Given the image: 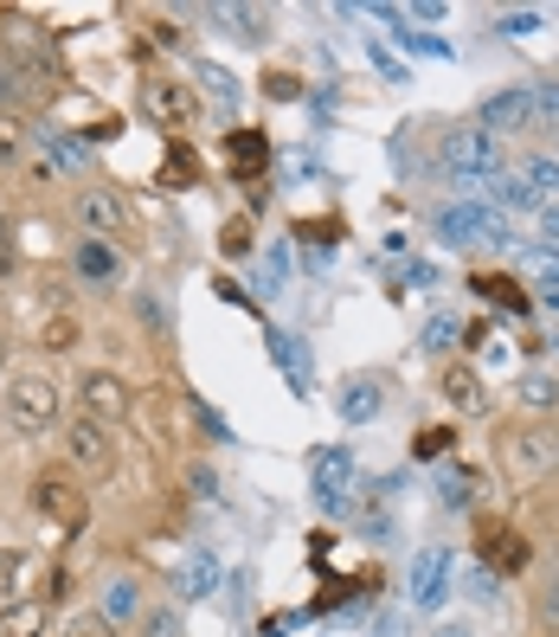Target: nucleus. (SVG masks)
<instances>
[{"instance_id":"f257e3e1","label":"nucleus","mask_w":559,"mask_h":637,"mask_svg":"<svg viewBox=\"0 0 559 637\" xmlns=\"http://www.w3.org/2000/svg\"><path fill=\"white\" fill-rule=\"evenodd\" d=\"M0 419H7L13 438H46V431L59 425V380H46V373H20V380L7 387Z\"/></svg>"},{"instance_id":"f03ea898","label":"nucleus","mask_w":559,"mask_h":637,"mask_svg":"<svg viewBox=\"0 0 559 637\" xmlns=\"http://www.w3.org/2000/svg\"><path fill=\"white\" fill-rule=\"evenodd\" d=\"M353 490H360V464H353L348 444H322L309 457V495L322 515H348L353 509Z\"/></svg>"},{"instance_id":"7ed1b4c3","label":"nucleus","mask_w":559,"mask_h":637,"mask_svg":"<svg viewBox=\"0 0 559 637\" xmlns=\"http://www.w3.org/2000/svg\"><path fill=\"white\" fill-rule=\"evenodd\" d=\"M141 110L154 117V130H167V136L181 142L194 123H200V90L187 84V77H167V71H154L148 84H141Z\"/></svg>"},{"instance_id":"20e7f679","label":"nucleus","mask_w":559,"mask_h":637,"mask_svg":"<svg viewBox=\"0 0 559 637\" xmlns=\"http://www.w3.org/2000/svg\"><path fill=\"white\" fill-rule=\"evenodd\" d=\"M431 232H437L444 245H508V238H514V232L501 225V212L483 207V200H450V207H437Z\"/></svg>"},{"instance_id":"39448f33","label":"nucleus","mask_w":559,"mask_h":637,"mask_svg":"<svg viewBox=\"0 0 559 637\" xmlns=\"http://www.w3.org/2000/svg\"><path fill=\"white\" fill-rule=\"evenodd\" d=\"M33 509H39L59 535H84V522H90V495L77 490L71 470H39V477H33Z\"/></svg>"},{"instance_id":"423d86ee","label":"nucleus","mask_w":559,"mask_h":637,"mask_svg":"<svg viewBox=\"0 0 559 637\" xmlns=\"http://www.w3.org/2000/svg\"><path fill=\"white\" fill-rule=\"evenodd\" d=\"M437 155H444L450 181H463V174H470V181H489V174H501V142H495L489 130H470V123H463V130H450Z\"/></svg>"},{"instance_id":"0eeeda50","label":"nucleus","mask_w":559,"mask_h":637,"mask_svg":"<svg viewBox=\"0 0 559 637\" xmlns=\"http://www.w3.org/2000/svg\"><path fill=\"white\" fill-rule=\"evenodd\" d=\"M71 212H77V225L90 232V238H129L136 232V219H129V200L116 194V187H77V200H71Z\"/></svg>"},{"instance_id":"6e6552de","label":"nucleus","mask_w":559,"mask_h":637,"mask_svg":"<svg viewBox=\"0 0 559 637\" xmlns=\"http://www.w3.org/2000/svg\"><path fill=\"white\" fill-rule=\"evenodd\" d=\"M495 451H501V464L514 470V477H541V470H554L559 464V431H547V425H534V431H501L495 438Z\"/></svg>"},{"instance_id":"1a4fd4ad","label":"nucleus","mask_w":559,"mask_h":637,"mask_svg":"<svg viewBox=\"0 0 559 637\" xmlns=\"http://www.w3.org/2000/svg\"><path fill=\"white\" fill-rule=\"evenodd\" d=\"M450 573H457V554H450V548H419V554H412V579H406L412 612H437V605L450 599Z\"/></svg>"},{"instance_id":"9d476101","label":"nucleus","mask_w":559,"mask_h":637,"mask_svg":"<svg viewBox=\"0 0 559 637\" xmlns=\"http://www.w3.org/2000/svg\"><path fill=\"white\" fill-rule=\"evenodd\" d=\"M225 168H232V181H245L258 200H264V168H271V136L264 130H225Z\"/></svg>"},{"instance_id":"9b49d317","label":"nucleus","mask_w":559,"mask_h":637,"mask_svg":"<svg viewBox=\"0 0 559 637\" xmlns=\"http://www.w3.org/2000/svg\"><path fill=\"white\" fill-rule=\"evenodd\" d=\"M65 451H71V464H84L90 477H110V470H116V438H110V425H97V419L71 425Z\"/></svg>"},{"instance_id":"f8f14e48","label":"nucleus","mask_w":559,"mask_h":637,"mask_svg":"<svg viewBox=\"0 0 559 637\" xmlns=\"http://www.w3.org/2000/svg\"><path fill=\"white\" fill-rule=\"evenodd\" d=\"M77 400H84V419H97V425H116L129 413V387H123L116 373H103V367H90V373L77 380Z\"/></svg>"},{"instance_id":"ddd939ff","label":"nucleus","mask_w":559,"mask_h":637,"mask_svg":"<svg viewBox=\"0 0 559 637\" xmlns=\"http://www.w3.org/2000/svg\"><path fill=\"white\" fill-rule=\"evenodd\" d=\"M534 123H541L534 90H495V97H483V130L495 142L508 136V130H534Z\"/></svg>"},{"instance_id":"4468645a","label":"nucleus","mask_w":559,"mask_h":637,"mask_svg":"<svg viewBox=\"0 0 559 637\" xmlns=\"http://www.w3.org/2000/svg\"><path fill=\"white\" fill-rule=\"evenodd\" d=\"M264 348H271V360L283 367L289 393H302V400H309V387H315V360L302 354V342H296L289 329H264Z\"/></svg>"},{"instance_id":"2eb2a0df","label":"nucleus","mask_w":559,"mask_h":637,"mask_svg":"<svg viewBox=\"0 0 559 637\" xmlns=\"http://www.w3.org/2000/svg\"><path fill=\"white\" fill-rule=\"evenodd\" d=\"M71 265H77V278H84V283H97V290L123 283V252H116V245H103V238H84Z\"/></svg>"},{"instance_id":"dca6fc26","label":"nucleus","mask_w":559,"mask_h":637,"mask_svg":"<svg viewBox=\"0 0 559 637\" xmlns=\"http://www.w3.org/2000/svg\"><path fill=\"white\" fill-rule=\"evenodd\" d=\"M46 625H52V599L46 592L0 605V637H46Z\"/></svg>"},{"instance_id":"f3484780","label":"nucleus","mask_w":559,"mask_h":637,"mask_svg":"<svg viewBox=\"0 0 559 637\" xmlns=\"http://www.w3.org/2000/svg\"><path fill=\"white\" fill-rule=\"evenodd\" d=\"M174 592H181V599L219 592V554H212V548H194V554L181 561V573H174Z\"/></svg>"},{"instance_id":"a211bd4d","label":"nucleus","mask_w":559,"mask_h":637,"mask_svg":"<svg viewBox=\"0 0 559 637\" xmlns=\"http://www.w3.org/2000/svg\"><path fill=\"white\" fill-rule=\"evenodd\" d=\"M380 406H386V393H380L373 373H353L348 387H341V419L348 425H373L380 419Z\"/></svg>"},{"instance_id":"6ab92c4d","label":"nucleus","mask_w":559,"mask_h":637,"mask_svg":"<svg viewBox=\"0 0 559 637\" xmlns=\"http://www.w3.org/2000/svg\"><path fill=\"white\" fill-rule=\"evenodd\" d=\"M483 548H489V561L501 566V573H521V566L534 561V548H527V541H521V535H508V528H483Z\"/></svg>"},{"instance_id":"aec40b11","label":"nucleus","mask_w":559,"mask_h":637,"mask_svg":"<svg viewBox=\"0 0 559 637\" xmlns=\"http://www.w3.org/2000/svg\"><path fill=\"white\" fill-rule=\"evenodd\" d=\"M514 400H521V406H534V413H554V406H559V373L527 367V373L514 380Z\"/></svg>"},{"instance_id":"412c9836","label":"nucleus","mask_w":559,"mask_h":637,"mask_svg":"<svg viewBox=\"0 0 559 637\" xmlns=\"http://www.w3.org/2000/svg\"><path fill=\"white\" fill-rule=\"evenodd\" d=\"M136 612H141V586L129 573H116V579L103 586V618L116 625V618H136Z\"/></svg>"},{"instance_id":"4be33fe9","label":"nucleus","mask_w":559,"mask_h":637,"mask_svg":"<svg viewBox=\"0 0 559 637\" xmlns=\"http://www.w3.org/2000/svg\"><path fill=\"white\" fill-rule=\"evenodd\" d=\"M437 502H444V509H470V502H476V470L444 464V470H437Z\"/></svg>"},{"instance_id":"5701e85b","label":"nucleus","mask_w":559,"mask_h":637,"mask_svg":"<svg viewBox=\"0 0 559 637\" xmlns=\"http://www.w3.org/2000/svg\"><path fill=\"white\" fill-rule=\"evenodd\" d=\"M258 290H264V296H283V290H289V245H264V258H258Z\"/></svg>"},{"instance_id":"b1692460","label":"nucleus","mask_w":559,"mask_h":637,"mask_svg":"<svg viewBox=\"0 0 559 637\" xmlns=\"http://www.w3.org/2000/svg\"><path fill=\"white\" fill-rule=\"evenodd\" d=\"M444 400L463 406V413H483V380H476L470 367H450V373H444Z\"/></svg>"},{"instance_id":"393cba45","label":"nucleus","mask_w":559,"mask_h":637,"mask_svg":"<svg viewBox=\"0 0 559 637\" xmlns=\"http://www.w3.org/2000/svg\"><path fill=\"white\" fill-rule=\"evenodd\" d=\"M489 194L501 200V207H514V212H541V207H547V200H541V194H534V187H527L521 174H495Z\"/></svg>"},{"instance_id":"a878e982","label":"nucleus","mask_w":559,"mask_h":637,"mask_svg":"<svg viewBox=\"0 0 559 637\" xmlns=\"http://www.w3.org/2000/svg\"><path fill=\"white\" fill-rule=\"evenodd\" d=\"M514 265H521L527 278H541V290H559V252L554 245H527V252H514Z\"/></svg>"},{"instance_id":"bb28decb","label":"nucleus","mask_w":559,"mask_h":637,"mask_svg":"<svg viewBox=\"0 0 559 637\" xmlns=\"http://www.w3.org/2000/svg\"><path fill=\"white\" fill-rule=\"evenodd\" d=\"M457 342H463V322H457L450 309H437V316L424 322V348H431V354H450Z\"/></svg>"},{"instance_id":"cd10ccee","label":"nucleus","mask_w":559,"mask_h":637,"mask_svg":"<svg viewBox=\"0 0 559 637\" xmlns=\"http://www.w3.org/2000/svg\"><path fill=\"white\" fill-rule=\"evenodd\" d=\"M521 181H527L541 200H554V194H559V161H554V155H534V161H521Z\"/></svg>"},{"instance_id":"c85d7f7f","label":"nucleus","mask_w":559,"mask_h":637,"mask_svg":"<svg viewBox=\"0 0 559 637\" xmlns=\"http://www.w3.org/2000/svg\"><path fill=\"white\" fill-rule=\"evenodd\" d=\"M161 181H167V187H194V181H200V161H194V148H187V142H174V148H167Z\"/></svg>"},{"instance_id":"c756f323","label":"nucleus","mask_w":559,"mask_h":637,"mask_svg":"<svg viewBox=\"0 0 559 637\" xmlns=\"http://www.w3.org/2000/svg\"><path fill=\"white\" fill-rule=\"evenodd\" d=\"M212 13H219V20H238L245 39H264V33H271V13H264V7H212Z\"/></svg>"},{"instance_id":"7c9ffc66","label":"nucleus","mask_w":559,"mask_h":637,"mask_svg":"<svg viewBox=\"0 0 559 637\" xmlns=\"http://www.w3.org/2000/svg\"><path fill=\"white\" fill-rule=\"evenodd\" d=\"M39 142H46V155H52V168H71V174L84 168V148H77V142H71V136H59V130H39Z\"/></svg>"},{"instance_id":"2f4dec72","label":"nucleus","mask_w":559,"mask_h":637,"mask_svg":"<svg viewBox=\"0 0 559 637\" xmlns=\"http://www.w3.org/2000/svg\"><path fill=\"white\" fill-rule=\"evenodd\" d=\"M470 283H476L489 303H501V309H527V296H521V283L514 278H470Z\"/></svg>"},{"instance_id":"473e14b6","label":"nucleus","mask_w":559,"mask_h":637,"mask_svg":"<svg viewBox=\"0 0 559 637\" xmlns=\"http://www.w3.org/2000/svg\"><path fill=\"white\" fill-rule=\"evenodd\" d=\"M141 637H187V618H181L174 605H154L148 625H141Z\"/></svg>"},{"instance_id":"72a5a7b5","label":"nucleus","mask_w":559,"mask_h":637,"mask_svg":"<svg viewBox=\"0 0 559 637\" xmlns=\"http://www.w3.org/2000/svg\"><path fill=\"white\" fill-rule=\"evenodd\" d=\"M39 342H46V348H52V354L77 348V322H71V316H52V322L39 329Z\"/></svg>"},{"instance_id":"f704fd0d","label":"nucleus","mask_w":559,"mask_h":637,"mask_svg":"<svg viewBox=\"0 0 559 637\" xmlns=\"http://www.w3.org/2000/svg\"><path fill=\"white\" fill-rule=\"evenodd\" d=\"M495 26H501L508 39H527V33H541V13H534V7H514V13H501Z\"/></svg>"},{"instance_id":"c9c22d12","label":"nucleus","mask_w":559,"mask_h":637,"mask_svg":"<svg viewBox=\"0 0 559 637\" xmlns=\"http://www.w3.org/2000/svg\"><path fill=\"white\" fill-rule=\"evenodd\" d=\"M26 148V123H20V110H0V155H20Z\"/></svg>"},{"instance_id":"e433bc0d","label":"nucleus","mask_w":559,"mask_h":637,"mask_svg":"<svg viewBox=\"0 0 559 637\" xmlns=\"http://www.w3.org/2000/svg\"><path fill=\"white\" fill-rule=\"evenodd\" d=\"M59 637H116V625H110L103 612H84V618H71V625H65Z\"/></svg>"},{"instance_id":"4c0bfd02","label":"nucleus","mask_w":559,"mask_h":637,"mask_svg":"<svg viewBox=\"0 0 559 637\" xmlns=\"http://www.w3.org/2000/svg\"><path fill=\"white\" fill-rule=\"evenodd\" d=\"M450 438H457V431H444V425H431V431H419V444H412V457H444V451H450Z\"/></svg>"},{"instance_id":"58836bf2","label":"nucleus","mask_w":559,"mask_h":637,"mask_svg":"<svg viewBox=\"0 0 559 637\" xmlns=\"http://www.w3.org/2000/svg\"><path fill=\"white\" fill-rule=\"evenodd\" d=\"M296 232H302V238H315V245H335V238H341V219H335V212H328V219H302Z\"/></svg>"},{"instance_id":"ea45409f","label":"nucleus","mask_w":559,"mask_h":637,"mask_svg":"<svg viewBox=\"0 0 559 637\" xmlns=\"http://www.w3.org/2000/svg\"><path fill=\"white\" fill-rule=\"evenodd\" d=\"M219 245H225V258H245V252H251V225H245V219H232V225L219 232Z\"/></svg>"},{"instance_id":"a19ab883","label":"nucleus","mask_w":559,"mask_h":637,"mask_svg":"<svg viewBox=\"0 0 559 637\" xmlns=\"http://www.w3.org/2000/svg\"><path fill=\"white\" fill-rule=\"evenodd\" d=\"M264 97H277V103H296V97H302V84H296L289 71H271V77H264Z\"/></svg>"},{"instance_id":"79ce46f5","label":"nucleus","mask_w":559,"mask_h":637,"mask_svg":"<svg viewBox=\"0 0 559 637\" xmlns=\"http://www.w3.org/2000/svg\"><path fill=\"white\" fill-rule=\"evenodd\" d=\"M463 586H470V599H483V605H489V599H501V592H495V573H489V566H470V579H463Z\"/></svg>"},{"instance_id":"37998d69","label":"nucleus","mask_w":559,"mask_h":637,"mask_svg":"<svg viewBox=\"0 0 559 637\" xmlns=\"http://www.w3.org/2000/svg\"><path fill=\"white\" fill-rule=\"evenodd\" d=\"M200 77L212 84V97H219V103H232V97H238V84H232V71H225V65H207Z\"/></svg>"},{"instance_id":"c03bdc74","label":"nucleus","mask_w":559,"mask_h":637,"mask_svg":"<svg viewBox=\"0 0 559 637\" xmlns=\"http://www.w3.org/2000/svg\"><path fill=\"white\" fill-rule=\"evenodd\" d=\"M534 110H541L547 123H559V84H534Z\"/></svg>"},{"instance_id":"a18cd8bd","label":"nucleus","mask_w":559,"mask_h":637,"mask_svg":"<svg viewBox=\"0 0 559 637\" xmlns=\"http://www.w3.org/2000/svg\"><path fill=\"white\" fill-rule=\"evenodd\" d=\"M406 283H412V290H431V283H437V265H431V258H412V265H406Z\"/></svg>"},{"instance_id":"49530a36","label":"nucleus","mask_w":559,"mask_h":637,"mask_svg":"<svg viewBox=\"0 0 559 637\" xmlns=\"http://www.w3.org/2000/svg\"><path fill=\"white\" fill-rule=\"evenodd\" d=\"M20 554H13V548H7V554H0V599H7V592H13V586H20Z\"/></svg>"},{"instance_id":"de8ad7c7","label":"nucleus","mask_w":559,"mask_h":637,"mask_svg":"<svg viewBox=\"0 0 559 637\" xmlns=\"http://www.w3.org/2000/svg\"><path fill=\"white\" fill-rule=\"evenodd\" d=\"M541 238L559 252V200H547V207H541Z\"/></svg>"},{"instance_id":"09e8293b","label":"nucleus","mask_w":559,"mask_h":637,"mask_svg":"<svg viewBox=\"0 0 559 637\" xmlns=\"http://www.w3.org/2000/svg\"><path fill=\"white\" fill-rule=\"evenodd\" d=\"M187 483H194V495H207V502H212V495H219V477H212V470H194Z\"/></svg>"},{"instance_id":"8fccbe9b","label":"nucleus","mask_w":559,"mask_h":637,"mask_svg":"<svg viewBox=\"0 0 559 637\" xmlns=\"http://www.w3.org/2000/svg\"><path fill=\"white\" fill-rule=\"evenodd\" d=\"M373 637H406V618H399V612H386V618H380V632Z\"/></svg>"},{"instance_id":"3c124183","label":"nucleus","mask_w":559,"mask_h":637,"mask_svg":"<svg viewBox=\"0 0 559 637\" xmlns=\"http://www.w3.org/2000/svg\"><path fill=\"white\" fill-rule=\"evenodd\" d=\"M431 637H470V632H463V625H437Z\"/></svg>"},{"instance_id":"603ef678","label":"nucleus","mask_w":559,"mask_h":637,"mask_svg":"<svg viewBox=\"0 0 559 637\" xmlns=\"http://www.w3.org/2000/svg\"><path fill=\"white\" fill-rule=\"evenodd\" d=\"M0 360H7V335H0Z\"/></svg>"},{"instance_id":"864d4df0","label":"nucleus","mask_w":559,"mask_h":637,"mask_svg":"<svg viewBox=\"0 0 559 637\" xmlns=\"http://www.w3.org/2000/svg\"><path fill=\"white\" fill-rule=\"evenodd\" d=\"M554 161H559V155H554Z\"/></svg>"}]
</instances>
